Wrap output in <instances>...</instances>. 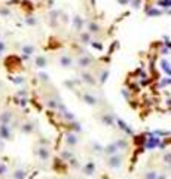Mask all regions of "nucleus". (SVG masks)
Returning a JSON list of instances; mask_svg holds the SVG:
<instances>
[{"label":"nucleus","instance_id":"nucleus-1","mask_svg":"<svg viewBox=\"0 0 171 179\" xmlns=\"http://www.w3.org/2000/svg\"><path fill=\"white\" fill-rule=\"evenodd\" d=\"M60 63H61L63 67H70V66H72V58L67 57V55H63L61 60H60Z\"/></svg>","mask_w":171,"mask_h":179},{"label":"nucleus","instance_id":"nucleus-2","mask_svg":"<svg viewBox=\"0 0 171 179\" xmlns=\"http://www.w3.org/2000/svg\"><path fill=\"white\" fill-rule=\"evenodd\" d=\"M121 164V157H112L110 161H109V166H112V167H116V166H119Z\"/></svg>","mask_w":171,"mask_h":179},{"label":"nucleus","instance_id":"nucleus-3","mask_svg":"<svg viewBox=\"0 0 171 179\" xmlns=\"http://www.w3.org/2000/svg\"><path fill=\"white\" fill-rule=\"evenodd\" d=\"M76 142H77V139H76L74 134H69L67 136V143L69 145H76Z\"/></svg>","mask_w":171,"mask_h":179},{"label":"nucleus","instance_id":"nucleus-4","mask_svg":"<svg viewBox=\"0 0 171 179\" xmlns=\"http://www.w3.org/2000/svg\"><path fill=\"white\" fill-rule=\"evenodd\" d=\"M36 64H37L39 67H43V66L46 64V58H45V57H39L37 61H36Z\"/></svg>","mask_w":171,"mask_h":179},{"label":"nucleus","instance_id":"nucleus-5","mask_svg":"<svg viewBox=\"0 0 171 179\" xmlns=\"http://www.w3.org/2000/svg\"><path fill=\"white\" fill-rule=\"evenodd\" d=\"M92 172H94V164L89 163L86 167H85V173H86V175H92Z\"/></svg>","mask_w":171,"mask_h":179},{"label":"nucleus","instance_id":"nucleus-6","mask_svg":"<svg viewBox=\"0 0 171 179\" xmlns=\"http://www.w3.org/2000/svg\"><path fill=\"white\" fill-rule=\"evenodd\" d=\"M48 157H49V154H48V151H46L45 148H42V149H40V158H42V160H43V158L46 160Z\"/></svg>","mask_w":171,"mask_h":179},{"label":"nucleus","instance_id":"nucleus-7","mask_svg":"<svg viewBox=\"0 0 171 179\" xmlns=\"http://www.w3.org/2000/svg\"><path fill=\"white\" fill-rule=\"evenodd\" d=\"M85 100H86V103H89V105H94L95 103V99L94 97H89V96H85Z\"/></svg>","mask_w":171,"mask_h":179},{"label":"nucleus","instance_id":"nucleus-8","mask_svg":"<svg viewBox=\"0 0 171 179\" xmlns=\"http://www.w3.org/2000/svg\"><path fill=\"white\" fill-rule=\"evenodd\" d=\"M88 63H89V60H88V58H82V61L79 60V64H82V67H86Z\"/></svg>","mask_w":171,"mask_h":179},{"label":"nucleus","instance_id":"nucleus-9","mask_svg":"<svg viewBox=\"0 0 171 179\" xmlns=\"http://www.w3.org/2000/svg\"><path fill=\"white\" fill-rule=\"evenodd\" d=\"M97 29H98V27H97V25H95V24H92V22H91V24H89V31H94V33H95V31H98Z\"/></svg>","mask_w":171,"mask_h":179}]
</instances>
